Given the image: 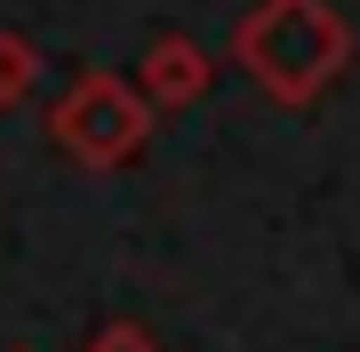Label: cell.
Returning <instances> with one entry per match:
<instances>
[{"label": "cell", "mask_w": 360, "mask_h": 352, "mask_svg": "<svg viewBox=\"0 0 360 352\" xmlns=\"http://www.w3.org/2000/svg\"><path fill=\"white\" fill-rule=\"evenodd\" d=\"M232 56L257 80L272 105L304 112L345 80L352 65V25L328 8V0H257V8L232 25Z\"/></svg>", "instance_id": "6da1fadb"}, {"label": "cell", "mask_w": 360, "mask_h": 352, "mask_svg": "<svg viewBox=\"0 0 360 352\" xmlns=\"http://www.w3.org/2000/svg\"><path fill=\"white\" fill-rule=\"evenodd\" d=\"M153 120H160V105L136 89V80H120V72H80L72 89L56 96L49 136H56V152L80 160V169H129L144 144H153Z\"/></svg>", "instance_id": "7a4b0ae2"}, {"label": "cell", "mask_w": 360, "mask_h": 352, "mask_svg": "<svg viewBox=\"0 0 360 352\" xmlns=\"http://www.w3.org/2000/svg\"><path fill=\"white\" fill-rule=\"evenodd\" d=\"M136 89L153 96L160 112H193L200 96L217 89V56H208L193 32H160L153 48H144V65H136Z\"/></svg>", "instance_id": "3957f363"}, {"label": "cell", "mask_w": 360, "mask_h": 352, "mask_svg": "<svg viewBox=\"0 0 360 352\" xmlns=\"http://www.w3.org/2000/svg\"><path fill=\"white\" fill-rule=\"evenodd\" d=\"M32 80H40V48L25 32H0V112L8 105H25L32 96Z\"/></svg>", "instance_id": "277c9868"}, {"label": "cell", "mask_w": 360, "mask_h": 352, "mask_svg": "<svg viewBox=\"0 0 360 352\" xmlns=\"http://www.w3.org/2000/svg\"><path fill=\"white\" fill-rule=\"evenodd\" d=\"M89 352H160V344L144 337L136 320H112V328H96V337H89Z\"/></svg>", "instance_id": "5b68a950"}, {"label": "cell", "mask_w": 360, "mask_h": 352, "mask_svg": "<svg viewBox=\"0 0 360 352\" xmlns=\"http://www.w3.org/2000/svg\"><path fill=\"white\" fill-rule=\"evenodd\" d=\"M16 352H25V344H16Z\"/></svg>", "instance_id": "8992f818"}]
</instances>
